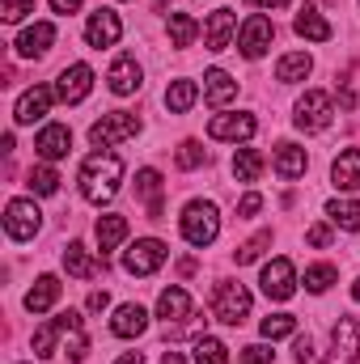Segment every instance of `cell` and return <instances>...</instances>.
Wrapping results in <instances>:
<instances>
[{
    "instance_id": "obj_40",
    "label": "cell",
    "mask_w": 360,
    "mask_h": 364,
    "mask_svg": "<svg viewBox=\"0 0 360 364\" xmlns=\"http://www.w3.org/2000/svg\"><path fill=\"white\" fill-rule=\"evenodd\" d=\"M174 161H179V170H199V166H203V149H199V140H182L179 153H174Z\"/></svg>"
},
{
    "instance_id": "obj_28",
    "label": "cell",
    "mask_w": 360,
    "mask_h": 364,
    "mask_svg": "<svg viewBox=\"0 0 360 364\" xmlns=\"http://www.w3.org/2000/svg\"><path fill=\"white\" fill-rule=\"evenodd\" d=\"M136 195L149 203V216L162 220L166 203H162V174H157V170H140V174H136Z\"/></svg>"
},
{
    "instance_id": "obj_23",
    "label": "cell",
    "mask_w": 360,
    "mask_h": 364,
    "mask_svg": "<svg viewBox=\"0 0 360 364\" xmlns=\"http://www.w3.org/2000/svg\"><path fill=\"white\" fill-rule=\"evenodd\" d=\"M271 166H275V174L280 178H301L305 174V166H309V157H305V149H297V144H275V157H271Z\"/></svg>"
},
{
    "instance_id": "obj_13",
    "label": "cell",
    "mask_w": 360,
    "mask_h": 364,
    "mask_svg": "<svg viewBox=\"0 0 360 364\" xmlns=\"http://www.w3.org/2000/svg\"><path fill=\"white\" fill-rule=\"evenodd\" d=\"M123 38V21H119V13L115 9H97V13H90V21H85V43L90 47H115Z\"/></svg>"
},
{
    "instance_id": "obj_8",
    "label": "cell",
    "mask_w": 360,
    "mask_h": 364,
    "mask_svg": "<svg viewBox=\"0 0 360 364\" xmlns=\"http://www.w3.org/2000/svg\"><path fill=\"white\" fill-rule=\"evenodd\" d=\"M271 38H275V26H271V17H263V13H250L242 21V30H238V47H242L246 60H259L271 47Z\"/></svg>"
},
{
    "instance_id": "obj_32",
    "label": "cell",
    "mask_w": 360,
    "mask_h": 364,
    "mask_svg": "<svg viewBox=\"0 0 360 364\" xmlns=\"http://www.w3.org/2000/svg\"><path fill=\"white\" fill-rule=\"evenodd\" d=\"M263 166H268V161H263L259 149H238V153H233V178L238 182H255L263 174Z\"/></svg>"
},
{
    "instance_id": "obj_16",
    "label": "cell",
    "mask_w": 360,
    "mask_h": 364,
    "mask_svg": "<svg viewBox=\"0 0 360 364\" xmlns=\"http://www.w3.org/2000/svg\"><path fill=\"white\" fill-rule=\"evenodd\" d=\"M51 102H55V90H51V85H34V90H26L17 97L13 119H17V123H38V119L51 110Z\"/></svg>"
},
{
    "instance_id": "obj_19",
    "label": "cell",
    "mask_w": 360,
    "mask_h": 364,
    "mask_svg": "<svg viewBox=\"0 0 360 364\" xmlns=\"http://www.w3.org/2000/svg\"><path fill=\"white\" fill-rule=\"evenodd\" d=\"M140 81H144V73H140L136 55H119V60L110 64V73H106V85H110V93H119V97L136 93L140 90Z\"/></svg>"
},
{
    "instance_id": "obj_21",
    "label": "cell",
    "mask_w": 360,
    "mask_h": 364,
    "mask_svg": "<svg viewBox=\"0 0 360 364\" xmlns=\"http://www.w3.org/2000/svg\"><path fill=\"white\" fill-rule=\"evenodd\" d=\"M203 97H208V106H229L233 97H238V81L225 73V68H208L203 73Z\"/></svg>"
},
{
    "instance_id": "obj_39",
    "label": "cell",
    "mask_w": 360,
    "mask_h": 364,
    "mask_svg": "<svg viewBox=\"0 0 360 364\" xmlns=\"http://www.w3.org/2000/svg\"><path fill=\"white\" fill-rule=\"evenodd\" d=\"M268 246H271V229L255 233V237H250L246 246H238V267H242V263H255V259H259V255H263Z\"/></svg>"
},
{
    "instance_id": "obj_44",
    "label": "cell",
    "mask_w": 360,
    "mask_h": 364,
    "mask_svg": "<svg viewBox=\"0 0 360 364\" xmlns=\"http://www.w3.org/2000/svg\"><path fill=\"white\" fill-rule=\"evenodd\" d=\"M305 242H309L314 250H327V246H331V229H327V225H314V229L305 233Z\"/></svg>"
},
{
    "instance_id": "obj_34",
    "label": "cell",
    "mask_w": 360,
    "mask_h": 364,
    "mask_svg": "<svg viewBox=\"0 0 360 364\" xmlns=\"http://www.w3.org/2000/svg\"><path fill=\"white\" fill-rule=\"evenodd\" d=\"M195 364H229V348L212 335H199L195 339Z\"/></svg>"
},
{
    "instance_id": "obj_46",
    "label": "cell",
    "mask_w": 360,
    "mask_h": 364,
    "mask_svg": "<svg viewBox=\"0 0 360 364\" xmlns=\"http://www.w3.org/2000/svg\"><path fill=\"white\" fill-rule=\"evenodd\" d=\"M77 9H81V0H51V13H64V17H68V13H77Z\"/></svg>"
},
{
    "instance_id": "obj_20",
    "label": "cell",
    "mask_w": 360,
    "mask_h": 364,
    "mask_svg": "<svg viewBox=\"0 0 360 364\" xmlns=\"http://www.w3.org/2000/svg\"><path fill=\"white\" fill-rule=\"evenodd\" d=\"M34 149H38L43 161H60V157H68V149H73V132H68L64 123H47V127L38 132Z\"/></svg>"
},
{
    "instance_id": "obj_1",
    "label": "cell",
    "mask_w": 360,
    "mask_h": 364,
    "mask_svg": "<svg viewBox=\"0 0 360 364\" xmlns=\"http://www.w3.org/2000/svg\"><path fill=\"white\" fill-rule=\"evenodd\" d=\"M119 178H123V157L110 153V149H97L81 166V195L90 203H110L115 191H119Z\"/></svg>"
},
{
    "instance_id": "obj_18",
    "label": "cell",
    "mask_w": 360,
    "mask_h": 364,
    "mask_svg": "<svg viewBox=\"0 0 360 364\" xmlns=\"http://www.w3.org/2000/svg\"><path fill=\"white\" fill-rule=\"evenodd\" d=\"M233 34H238V13H233V9H216V13L208 17V26H203L208 51H225V47L233 43Z\"/></svg>"
},
{
    "instance_id": "obj_38",
    "label": "cell",
    "mask_w": 360,
    "mask_h": 364,
    "mask_svg": "<svg viewBox=\"0 0 360 364\" xmlns=\"http://www.w3.org/2000/svg\"><path fill=\"white\" fill-rule=\"evenodd\" d=\"M335 279H339V272H335L331 263H314V267H305V288H309V292H327Z\"/></svg>"
},
{
    "instance_id": "obj_14",
    "label": "cell",
    "mask_w": 360,
    "mask_h": 364,
    "mask_svg": "<svg viewBox=\"0 0 360 364\" xmlns=\"http://www.w3.org/2000/svg\"><path fill=\"white\" fill-rule=\"evenodd\" d=\"M356 352H360V331L352 318H339L335 331H331V356L322 364H356Z\"/></svg>"
},
{
    "instance_id": "obj_9",
    "label": "cell",
    "mask_w": 360,
    "mask_h": 364,
    "mask_svg": "<svg viewBox=\"0 0 360 364\" xmlns=\"http://www.w3.org/2000/svg\"><path fill=\"white\" fill-rule=\"evenodd\" d=\"M259 132V123H255V114H212V123H208V136L212 140H229V144H246L250 136Z\"/></svg>"
},
{
    "instance_id": "obj_27",
    "label": "cell",
    "mask_w": 360,
    "mask_h": 364,
    "mask_svg": "<svg viewBox=\"0 0 360 364\" xmlns=\"http://www.w3.org/2000/svg\"><path fill=\"white\" fill-rule=\"evenodd\" d=\"M292 30H297L301 38H309V43H327V38H331V21H327V17H322L318 9H309V4H305V9L297 13Z\"/></svg>"
},
{
    "instance_id": "obj_37",
    "label": "cell",
    "mask_w": 360,
    "mask_h": 364,
    "mask_svg": "<svg viewBox=\"0 0 360 364\" xmlns=\"http://www.w3.org/2000/svg\"><path fill=\"white\" fill-rule=\"evenodd\" d=\"M26 182H30V191H34V195H55V191H60V174H55L51 166H34Z\"/></svg>"
},
{
    "instance_id": "obj_6",
    "label": "cell",
    "mask_w": 360,
    "mask_h": 364,
    "mask_svg": "<svg viewBox=\"0 0 360 364\" xmlns=\"http://www.w3.org/2000/svg\"><path fill=\"white\" fill-rule=\"evenodd\" d=\"M38 225H43V212H38L34 199H9V208H4V233L13 242H30L38 233Z\"/></svg>"
},
{
    "instance_id": "obj_48",
    "label": "cell",
    "mask_w": 360,
    "mask_h": 364,
    "mask_svg": "<svg viewBox=\"0 0 360 364\" xmlns=\"http://www.w3.org/2000/svg\"><path fill=\"white\" fill-rule=\"evenodd\" d=\"M250 9H288L292 0H246Z\"/></svg>"
},
{
    "instance_id": "obj_43",
    "label": "cell",
    "mask_w": 360,
    "mask_h": 364,
    "mask_svg": "<svg viewBox=\"0 0 360 364\" xmlns=\"http://www.w3.org/2000/svg\"><path fill=\"white\" fill-rule=\"evenodd\" d=\"M292 356H297V364H314L318 356H314V343H309V335H297V343H292Z\"/></svg>"
},
{
    "instance_id": "obj_50",
    "label": "cell",
    "mask_w": 360,
    "mask_h": 364,
    "mask_svg": "<svg viewBox=\"0 0 360 364\" xmlns=\"http://www.w3.org/2000/svg\"><path fill=\"white\" fill-rule=\"evenodd\" d=\"M162 364H186V360H182L179 352H166V356H162Z\"/></svg>"
},
{
    "instance_id": "obj_2",
    "label": "cell",
    "mask_w": 360,
    "mask_h": 364,
    "mask_svg": "<svg viewBox=\"0 0 360 364\" xmlns=\"http://www.w3.org/2000/svg\"><path fill=\"white\" fill-rule=\"evenodd\" d=\"M182 237L191 242V246H212L216 242V233H221V212H216V203L212 199H191L186 208H182Z\"/></svg>"
},
{
    "instance_id": "obj_30",
    "label": "cell",
    "mask_w": 360,
    "mask_h": 364,
    "mask_svg": "<svg viewBox=\"0 0 360 364\" xmlns=\"http://www.w3.org/2000/svg\"><path fill=\"white\" fill-rule=\"evenodd\" d=\"M93 233H97V246H102V255H106V250H115V246L127 237V216H115V212H110V216H97V229H93Z\"/></svg>"
},
{
    "instance_id": "obj_45",
    "label": "cell",
    "mask_w": 360,
    "mask_h": 364,
    "mask_svg": "<svg viewBox=\"0 0 360 364\" xmlns=\"http://www.w3.org/2000/svg\"><path fill=\"white\" fill-rule=\"evenodd\" d=\"M259 208H263V195H259V191H250V195H246V199L238 203V212H242V216H255Z\"/></svg>"
},
{
    "instance_id": "obj_29",
    "label": "cell",
    "mask_w": 360,
    "mask_h": 364,
    "mask_svg": "<svg viewBox=\"0 0 360 364\" xmlns=\"http://www.w3.org/2000/svg\"><path fill=\"white\" fill-rule=\"evenodd\" d=\"M309 68H314V60H309L305 51H288V55H280V64H275V81L297 85V81L309 77Z\"/></svg>"
},
{
    "instance_id": "obj_10",
    "label": "cell",
    "mask_w": 360,
    "mask_h": 364,
    "mask_svg": "<svg viewBox=\"0 0 360 364\" xmlns=\"http://www.w3.org/2000/svg\"><path fill=\"white\" fill-rule=\"evenodd\" d=\"M73 331H81V314H77V309L55 314L51 322H43V326L34 331V356H51V352H55V339H60V335H73Z\"/></svg>"
},
{
    "instance_id": "obj_22",
    "label": "cell",
    "mask_w": 360,
    "mask_h": 364,
    "mask_svg": "<svg viewBox=\"0 0 360 364\" xmlns=\"http://www.w3.org/2000/svg\"><path fill=\"white\" fill-rule=\"evenodd\" d=\"M110 331L119 335V339H136V335H144L149 331V314L140 309V305H119L115 309V318H110Z\"/></svg>"
},
{
    "instance_id": "obj_47",
    "label": "cell",
    "mask_w": 360,
    "mask_h": 364,
    "mask_svg": "<svg viewBox=\"0 0 360 364\" xmlns=\"http://www.w3.org/2000/svg\"><path fill=\"white\" fill-rule=\"evenodd\" d=\"M106 305H110V296H106V292H90V314H102Z\"/></svg>"
},
{
    "instance_id": "obj_36",
    "label": "cell",
    "mask_w": 360,
    "mask_h": 364,
    "mask_svg": "<svg viewBox=\"0 0 360 364\" xmlns=\"http://www.w3.org/2000/svg\"><path fill=\"white\" fill-rule=\"evenodd\" d=\"M259 331H263V339H271V343L275 339H288V335H297V318L292 314H271V318H263Z\"/></svg>"
},
{
    "instance_id": "obj_17",
    "label": "cell",
    "mask_w": 360,
    "mask_h": 364,
    "mask_svg": "<svg viewBox=\"0 0 360 364\" xmlns=\"http://www.w3.org/2000/svg\"><path fill=\"white\" fill-rule=\"evenodd\" d=\"M64 272L73 275V279H93L97 272H106V255L97 259L90 246H81V242H68V250H64Z\"/></svg>"
},
{
    "instance_id": "obj_7",
    "label": "cell",
    "mask_w": 360,
    "mask_h": 364,
    "mask_svg": "<svg viewBox=\"0 0 360 364\" xmlns=\"http://www.w3.org/2000/svg\"><path fill=\"white\" fill-rule=\"evenodd\" d=\"M166 259H170V246H166V242H157V237H140V242L123 255V272L127 275H153Z\"/></svg>"
},
{
    "instance_id": "obj_35",
    "label": "cell",
    "mask_w": 360,
    "mask_h": 364,
    "mask_svg": "<svg viewBox=\"0 0 360 364\" xmlns=\"http://www.w3.org/2000/svg\"><path fill=\"white\" fill-rule=\"evenodd\" d=\"M195 34H199V21H195V17H186V13H170V43H174V47H191Z\"/></svg>"
},
{
    "instance_id": "obj_42",
    "label": "cell",
    "mask_w": 360,
    "mask_h": 364,
    "mask_svg": "<svg viewBox=\"0 0 360 364\" xmlns=\"http://www.w3.org/2000/svg\"><path fill=\"white\" fill-rule=\"evenodd\" d=\"M238 364H271V348L268 343H250L238 352Z\"/></svg>"
},
{
    "instance_id": "obj_3",
    "label": "cell",
    "mask_w": 360,
    "mask_h": 364,
    "mask_svg": "<svg viewBox=\"0 0 360 364\" xmlns=\"http://www.w3.org/2000/svg\"><path fill=\"white\" fill-rule=\"evenodd\" d=\"M212 314H216V322H225V326H242V322L250 318V292H246L238 279H221V284L212 288Z\"/></svg>"
},
{
    "instance_id": "obj_31",
    "label": "cell",
    "mask_w": 360,
    "mask_h": 364,
    "mask_svg": "<svg viewBox=\"0 0 360 364\" xmlns=\"http://www.w3.org/2000/svg\"><path fill=\"white\" fill-rule=\"evenodd\" d=\"M327 216H331V225L360 233V199H331L327 203Z\"/></svg>"
},
{
    "instance_id": "obj_15",
    "label": "cell",
    "mask_w": 360,
    "mask_h": 364,
    "mask_svg": "<svg viewBox=\"0 0 360 364\" xmlns=\"http://www.w3.org/2000/svg\"><path fill=\"white\" fill-rule=\"evenodd\" d=\"M51 43H55V26L51 21H34V26H26L21 34H17V55L21 60H38V55H47L51 51Z\"/></svg>"
},
{
    "instance_id": "obj_25",
    "label": "cell",
    "mask_w": 360,
    "mask_h": 364,
    "mask_svg": "<svg viewBox=\"0 0 360 364\" xmlns=\"http://www.w3.org/2000/svg\"><path fill=\"white\" fill-rule=\"evenodd\" d=\"M55 301H60V279H55V275H38L34 288L26 292V309H30V314H47Z\"/></svg>"
},
{
    "instance_id": "obj_5",
    "label": "cell",
    "mask_w": 360,
    "mask_h": 364,
    "mask_svg": "<svg viewBox=\"0 0 360 364\" xmlns=\"http://www.w3.org/2000/svg\"><path fill=\"white\" fill-rule=\"evenodd\" d=\"M331 119H335V102H331V93L305 90L301 97H297V114H292V123H297L301 132H322V127H331Z\"/></svg>"
},
{
    "instance_id": "obj_41",
    "label": "cell",
    "mask_w": 360,
    "mask_h": 364,
    "mask_svg": "<svg viewBox=\"0 0 360 364\" xmlns=\"http://www.w3.org/2000/svg\"><path fill=\"white\" fill-rule=\"evenodd\" d=\"M34 13V0H0V17L13 26V21H26Z\"/></svg>"
},
{
    "instance_id": "obj_26",
    "label": "cell",
    "mask_w": 360,
    "mask_h": 364,
    "mask_svg": "<svg viewBox=\"0 0 360 364\" xmlns=\"http://www.w3.org/2000/svg\"><path fill=\"white\" fill-rule=\"evenodd\" d=\"M331 182H335L339 191H356L360 186V149H348V153L335 157V166H331Z\"/></svg>"
},
{
    "instance_id": "obj_12",
    "label": "cell",
    "mask_w": 360,
    "mask_h": 364,
    "mask_svg": "<svg viewBox=\"0 0 360 364\" xmlns=\"http://www.w3.org/2000/svg\"><path fill=\"white\" fill-rule=\"evenodd\" d=\"M90 90H93V68H90V64H73V68H64V73H60V81H55V97H60L64 106L85 102Z\"/></svg>"
},
{
    "instance_id": "obj_24",
    "label": "cell",
    "mask_w": 360,
    "mask_h": 364,
    "mask_svg": "<svg viewBox=\"0 0 360 364\" xmlns=\"http://www.w3.org/2000/svg\"><path fill=\"white\" fill-rule=\"evenodd\" d=\"M157 318H166V322H182V318H191V292L179 288V284H170V288L157 296Z\"/></svg>"
},
{
    "instance_id": "obj_49",
    "label": "cell",
    "mask_w": 360,
    "mask_h": 364,
    "mask_svg": "<svg viewBox=\"0 0 360 364\" xmlns=\"http://www.w3.org/2000/svg\"><path fill=\"white\" fill-rule=\"evenodd\" d=\"M115 364H144V356H140V352H123Z\"/></svg>"
},
{
    "instance_id": "obj_51",
    "label": "cell",
    "mask_w": 360,
    "mask_h": 364,
    "mask_svg": "<svg viewBox=\"0 0 360 364\" xmlns=\"http://www.w3.org/2000/svg\"><path fill=\"white\" fill-rule=\"evenodd\" d=\"M352 301H360V279L352 284Z\"/></svg>"
},
{
    "instance_id": "obj_4",
    "label": "cell",
    "mask_w": 360,
    "mask_h": 364,
    "mask_svg": "<svg viewBox=\"0 0 360 364\" xmlns=\"http://www.w3.org/2000/svg\"><path fill=\"white\" fill-rule=\"evenodd\" d=\"M136 132H140V119H136V114L110 110V114H102V119L90 127V140H93V149H115V144L132 140Z\"/></svg>"
},
{
    "instance_id": "obj_33",
    "label": "cell",
    "mask_w": 360,
    "mask_h": 364,
    "mask_svg": "<svg viewBox=\"0 0 360 364\" xmlns=\"http://www.w3.org/2000/svg\"><path fill=\"white\" fill-rule=\"evenodd\" d=\"M195 97H199V85H195V81H174V85L166 90V106H170L174 114H186V110L195 106Z\"/></svg>"
},
{
    "instance_id": "obj_11",
    "label": "cell",
    "mask_w": 360,
    "mask_h": 364,
    "mask_svg": "<svg viewBox=\"0 0 360 364\" xmlns=\"http://www.w3.org/2000/svg\"><path fill=\"white\" fill-rule=\"evenodd\" d=\"M263 296L268 301H288L292 292H297V267L288 263V259H271L268 267H263Z\"/></svg>"
}]
</instances>
